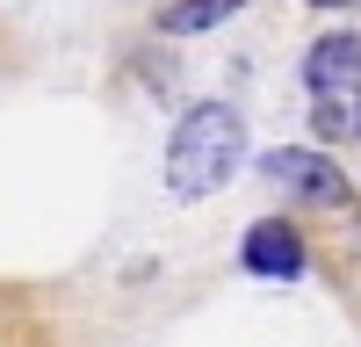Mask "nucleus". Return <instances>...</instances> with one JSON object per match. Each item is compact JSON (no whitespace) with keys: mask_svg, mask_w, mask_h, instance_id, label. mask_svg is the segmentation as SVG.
I'll return each instance as SVG.
<instances>
[{"mask_svg":"<svg viewBox=\"0 0 361 347\" xmlns=\"http://www.w3.org/2000/svg\"><path fill=\"white\" fill-rule=\"evenodd\" d=\"M311 8H347V0H311Z\"/></svg>","mask_w":361,"mask_h":347,"instance_id":"obj_6","label":"nucleus"},{"mask_svg":"<svg viewBox=\"0 0 361 347\" xmlns=\"http://www.w3.org/2000/svg\"><path fill=\"white\" fill-rule=\"evenodd\" d=\"M238 260H246V275H260V282H296V275L311 268L304 231H296L289 217H260L246 231V246H238Z\"/></svg>","mask_w":361,"mask_h":347,"instance_id":"obj_3","label":"nucleus"},{"mask_svg":"<svg viewBox=\"0 0 361 347\" xmlns=\"http://www.w3.org/2000/svg\"><path fill=\"white\" fill-rule=\"evenodd\" d=\"M304 87L318 102H347V87H361V29H333L304 51Z\"/></svg>","mask_w":361,"mask_h":347,"instance_id":"obj_4","label":"nucleus"},{"mask_svg":"<svg viewBox=\"0 0 361 347\" xmlns=\"http://www.w3.org/2000/svg\"><path fill=\"white\" fill-rule=\"evenodd\" d=\"M311 130H318V138H347V130H354V109H347L340 95L318 102V109H311Z\"/></svg>","mask_w":361,"mask_h":347,"instance_id":"obj_5","label":"nucleus"},{"mask_svg":"<svg viewBox=\"0 0 361 347\" xmlns=\"http://www.w3.org/2000/svg\"><path fill=\"white\" fill-rule=\"evenodd\" d=\"M260 174H267L275 188H289L296 202H318V210H347V202H354L347 174H340V159L311 152V145H275V152L260 159Z\"/></svg>","mask_w":361,"mask_h":347,"instance_id":"obj_2","label":"nucleus"},{"mask_svg":"<svg viewBox=\"0 0 361 347\" xmlns=\"http://www.w3.org/2000/svg\"><path fill=\"white\" fill-rule=\"evenodd\" d=\"M238 159H246V123H238V109L231 102H195L173 123V138H166V188L180 202L217 195L238 174Z\"/></svg>","mask_w":361,"mask_h":347,"instance_id":"obj_1","label":"nucleus"}]
</instances>
